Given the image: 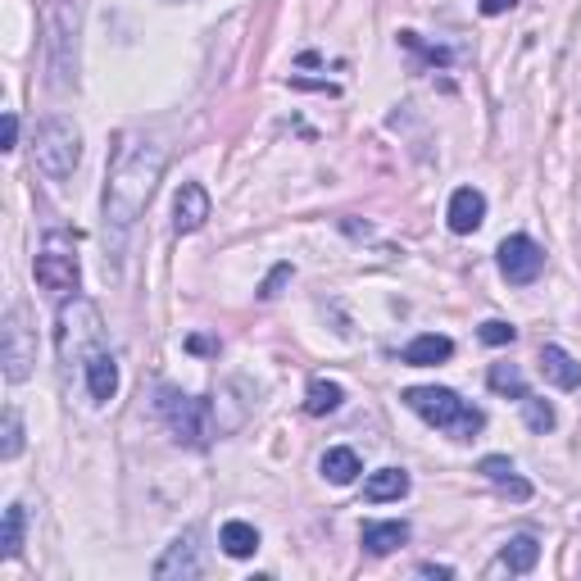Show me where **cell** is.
Masks as SVG:
<instances>
[{"label": "cell", "mask_w": 581, "mask_h": 581, "mask_svg": "<svg viewBox=\"0 0 581 581\" xmlns=\"http://www.w3.org/2000/svg\"><path fill=\"white\" fill-rule=\"evenodd\" d=\"M477 336H482L486 345H509L513 336H518V327H513V323H500V318H491V323L477 327Z\"/></svg>", "instance_id": "27"}, {"label": "cell", "mask_w": 581, "mask_h": 581, "mask_svg": "<svg viewBox=\"0 0 581 581\" xmlns=\"http://www.w3.org/2000/svg\"><path fill=\"white\" fill-rule=\"evenodd\" d=\"M454 355V341L450 336H436V332H423L414 336V341L404 345V364H414V368H432V364H445V359Z\"/></svg>", "instance_id": "17"}, {"label": "cell", "mask_w": 581, "mask_h": 581, "mask_svg": "<svg viewBox=\"0 0 581 581\" xmlns=\"http://www.w3.org/2000/svg\"><path fill=\"white\" fill-rule=\"evenodd\" d=\"M286 277H291V264H277V268H273V277H268V282L259 286V296H264V300H273V296H277V286H282Z\"/></svg>", "instance_id": "28"}, {"label": "cell", "mask_w": 581, "mask_h": 581, "mask_svg": "<svg viewBox=\"0 0 581 581\" xmlns=\"http://www.w3.org/2000/svg\"><path fill=\"white\" fill-rule=\"evenodd\" d=\"M159 414H164L168 432L178 436V445H191V450H205L209 445V409L196 395H182L173 386H164L159 391Z\"/></svg>", "instance_id": "6"}, {"label": "cell", "mask_w": 581, "mask_h": 581, "mask_svg": "<svg viewBox=\"0 0 581 581\" xmlns=\"http://www.w3.org/2000/svg\"><path fill=\"white\" fill-rule=\"evenodd\" d=\"M400 495H409V473L404 468H377V473H368L364 482L368 504H386V500H400Z\"/></svg>", "instance_id": "18"}, {"label": "cell", "mask_w": 581, "mask_h": 581, "mask_svg": "<svg viewBox=\"0 0 581 581\" xmlns=\"http://www.w3.org/2000/svg\"><path fill=\"white\" fill-rule=\"evenodd\" d=\"M32 164H37L41 178L64 182L73 178V168L82 164V128L69 114H50L37 123V137H32Z\"/></svg>", "instance_id": "3"}, {"label": "cell", "mask_w": 581, "mask_h": 581, "mask_svg": "<svg viewBox=\"0 0 581 581\" xmlns=\"http://www.w3.org/2000/svg\"><path fill=\"white\" fill-rule=\"evenodd\" d=\"M495 259H500V273L509 277L513 286H532L536 277L545 273V250L536 246L532 237H522V232L504 237L500 250H495Z\"/></svg>", "instance_id": "8"}, {"label": "cell", "mask_w": 581, "mask_h": 581, "mask_svg": "<svg viewBox=\"0 0 581 581\" xmlns=\"http://www.w3.org/2000/svg\"><path fill=\"white\" fill-rule=\"evenodd\" d=\"M78 28H82V5L78 0H55L46 14V64H50V87L69 91L78 87Z\"/></svg>", "instance_id": "4"}, {"label": "cell", "mask_w": 581, "mask_h": 581, "mask_svg": "<svg viewBox=\"0 0 581 581\" xmlns=\"http://www.w3.org/2000/svg\"><path fill=\"white\" fill-rule=\"evenodd\" d=\"M168 150L159 141L146 137H119L114 146V159H109V178H105V227L114 232H128L141 214L155 200V187L164 178Z\"/></svg>", "instance_id": "1"}, {"label": "cell", "mask_w": 581, "mask_h": 581, "mask_svg": "<svg viewBox=\"0 0 581 581\" xmlns=\"http://www.w3.org/2000/svg\"><path fill=\"white\" fill-rule=\"evenodd\" d=\"M359 473H364V463H359V454L350 445H336V450L323 454V477L332 486H350Z\"/></svg>", "instance_id": "19"}, {"label": "cell", "mask_w": 581, "mask_h": 581, "mask_svg": "<svg viewBox=\"0 0 581 581\" xmlns=\"http://www.w3.org/2000/svg\"><path fill=\"white\" fill-rule=\"evenodd\" d=\"M345 404V391L336 382H327V377H314V382H309V395H305V409L314 418H323V414H336V409H341Z\"/></svg>", "instance_id": "22"}, {"label": "cell", "mask_w": 581, "mask_h": 581, "mask_svg": "<svg viewBox=\"0 0 581 581\" xmlns=\"http://www.w3.org/2000/svg\"><path fill=\"white\" fill-rule=\"evenodd\" d=\"M541 373L550 377L559 391H577L581 386V364L563 350V345H541Z\"/></svg>", "instance_id": "16"}, {"label": "cell", "mask_w": 581, "mask_h": 581, "mask_svg": "<svg viewBox=\"0 0 581 581\" xmlns=\"http://www.w3.org/2000/svg\"><path fill=\"white\" fill-rule=\"evenodd\" d=\"M477 473H482L486 482H495V486H500L504 495H513V500H518V504H522V500H532V486L522 482V477H518V468H513V463L504 459V454H486V459L477 463Z\"/></svg>", "instance_id": "15"}, {"label": "cell", "mask_w": 581, "mask_h": 581, "mask_svg": "<svg viewBox=\"0 0 581 581\" xmlns=\"http://www.w3.org/2000/svg\"><path fill=\"white\" fill-rule=\"evenodd\" d=\"M23 527H28V513H23V504H10V509H5V522H0V554H5V559H19V550H23Z\"/></svg>", "instance_id": "23"}, {"label": "cell", "mask_w": 581, "mask_h": 581, "mask_svg": "<svg viewBox=\"0 0 581 581\" xmlns=\"http://www.w3.org/2000/svg\"><path fill=\"white\" fill-rule=\"evenodd\" d=\"M0 359H5V377L10 382H28L32 364H37V332L28 327V314L19 305L5 314V327H0Z\"/></svg>", "instance_id": "7"}, {"label": "cell", "mask_w": 581, "mask_h": 581, "mask_svg": "<svg viewBox=\"0 0 581 581\" xmlns=\"http://www.w3.org/2000/svg\"><path fill=\"white\" fill-rule=\"evenodd\" d=\"M409 541V527L404 522H364V550L368 554H391Z\"/></svg>", "instance_id": "20"}, {"label": "cell", "mask_w": 581, "mask_h": 581, "mask_svg": "<svg viewBox=\"0 0 581 581\" xmlns=\"http://www.w3.org/2000/svg\"><path fill=\"white\" fill-rule=\"evenodd\" d=\"M19 146V114H5V150Z\"/></svg>", "instance_id": "29"}, {"label": "cell", "mask_w": 581, "mask_h": 581, "mask_svg": "<svg viewBox=\"0 0 581 581\" xmlns=\"http://www.w3.org/2000/svg\"><path fill=\"white\" fill-rule=\"evenodd\" d=\"M55 345H60V364H87L96 350H105V323H100V309L82 296H69L60 305L55 318Z\"/></svg>", "instance_id": "5"}, {"label": "cell", "mask_w": 581, "mask_h": 581, "mask_svg": "<svg viewBox=\"0 0 581 581\" xmlns=\"http://www.w3.org/2000/svg\"><path fill=\"white\" fill-rule=\"evenodd\" d=\"M32 273H37L41 291H55V296H73L82 282V264L69 246H46L37 255V264H32Z\"/></svg>", "instance_id": "9"}, {"label": "cell", "mask_w": 581, "mask_h": 581, "mask_svg": "<svg viewBox=\"0 0 581 581\" xmlns=\"http://www.w3.org/2000/svg\"><path fill=\"white\" fill-rule=\"evenodd\" d=\"M486 382H491L495 395H513V400H522V395H527V377H522L518 364H491Z\"/></svg>", "instance_id": "24"}, {"label": "cell", "mask_w": 581, "mask_h": 581, "mask_svg": "<svg viewBox=\"0 0 581 581\" xmlns=\"http://www.w3.org/2000/svg\"><path fill=\"white\" fill-rule=\"evenodd\" d=\"M404 404H409L418 418H427L432 427L450 432L454 441H473V436L486 427L482 409H473L468 400H459L450 386H409V391H404Z\"/></svg>", "instance_id": "2"}, {"label": "cell", "mask_w": 581, "mask_h": 581, "mask_svg": "<svg viewBox=\"0 0 581 581\" xmlns=\"http://www.w3.org/2000/svg\"><path fill=\"white\" fill-rule=\"evenodd\" d=\"M82 373H87V391L96 404L114 400L119 395V359L109 355V350H96V355L82 364Z\"/></svg>", "instance_id": "13"}, {"label": "cell", "mask_w": 581, "mask_h": 581, "mask_svg": "<svg viewBox=\"0 0 581 581\" xmlns=\"http://www.w3.org/2000/svg\"><path fill=\"white\" fill-rule=\"evenodd\" d=\"M518 0H482V14L486 19H495V14H504V10H513Z\"/></svg>", "instance_id": "30"}, {"label": "cell", "mask_w": 581, "mask_h": 581, "mask_svg": "<svg viewBox=\"0 0 581 581\" xmlns=\"http://www.w3.org/2000/svg\"><path fill=\"white\" fill-rule=\"evenodd\" d=\"M423 577H454V568H445V563H423Z\"/></svg>", "instance_id": "31"}, {"label": "cell", "mask_w": 581, "mask_h": 581, "mask_svg": "<svg viewBox=\"0 0 581 581\" xmlns=\"http://www.w3.org/2000/svg\"><path fill=\"white\" fill-rule=\"evenodd\" d=\"M536 559H541V545H536V536H513L509 545L500 550V559L486 568V577H504V572H532Z\"/></svg>", "instance_id": "14"}, {"label": "cell", "mask_w": 581, "mask_h": 581, "mask_svg": "<svg viewBox=\"0 0 581 581\" xmlns=\"http://www.w3.org/2000/svg\"><path fill=\"white\" fill-rule=\"evenodd\" d=\"M19 450H23V418H19V409H10V414H5V445H0V459H19Z\"/></svg>", "instance_id": "26"}, {"label": "cell", "mask_w": 581, "mask_h": 581, "mask_svg": "<svg viewBox=\"0 0 581 581\" xmlns=\"http://www.w3.org/2000/svg\"><path fill=\"white\" fill-rule=\"evenodd\" d=\"M196 541H200L196 532L178 536V541H173L164 554H159L155 577H159V581H173V577L191 581V577H200V545H196Z\"/></svg>", "instance_id": "10"}, {"label": "cell", "mask_w": 581, "mask_h": 581, "mask_svg": "<svg viewBox=\"0 0 581 581\" xmlns=\"http://www.w3.org/2000/svg\"><path fill=\"white\" fill-rule=\"evenodd\" d=\"M445 218H450V232L468 237V232H477V227L486 223V196L477 187H459L450 196V209H445Z\"/></svg>", "instance_id": "12"}, {"label": "cell", "mask_w": 581, "mask_h": 581, "mask_svg": "<svg viewBox=\"0 0 581 581\" xmlns=\"http://www.w3.org/2000/svg\"><path fill=\"white\" fill-rule=\"evenodd\" d=\"M209 223V191L200 182H182L178 200H173V232L178 237H191Z\"/></svg>", "instance_id": "11"}, {"label": "cell", "mask_w": 581, "mask_h": 581, "mask_svg": "<svg viewBox=\"0 0 581 581\" xmlns=\"http://www.w3.org/2000/svg\"><path fill=\"white\" fill-rule=\"evenodd\" d=\"M522 418H527V427H532V432H554V423H559V414H554V404L550 400H536L532 391L522 395Z\"/></svg>", "instance_id": "25"}, {"label": "cell", "mask_w": 581, "mask_h": 581, "mask_svg": "<svg viewBox=\"0 0 581 581\" xmlns=\"http://www.w3.org/2000/svg\"><path fill=\"white\" fill-rule=\"evenodd\" d=\"M218 541H223V554H232V559H250V554L259 550V532L241 518L223 522V536H218Z\"/></svg>", "instance_id": "21"}]
</instances>
